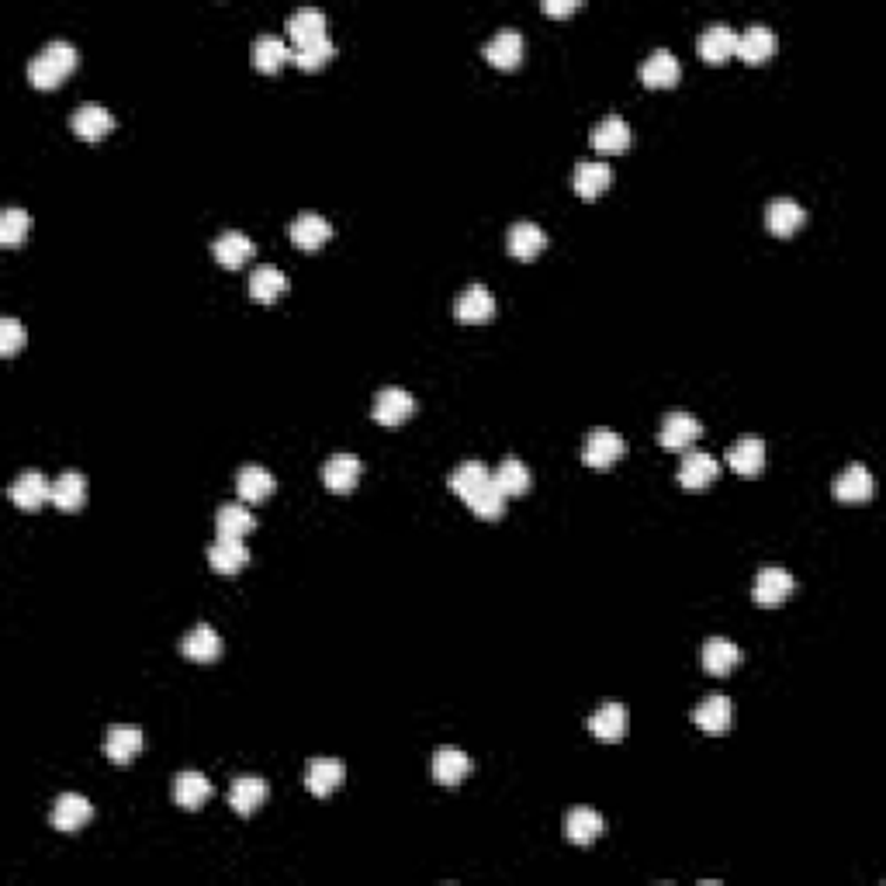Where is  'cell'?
<instances>
[{
  "label": "cell",
  "mask_w": 886,
  "mask_h": 886,
  "mask_svg": "<svg viewBox=\"0 0 886 886\" xmlns=\"http://www.w3.org/2000/svg\"><path fill=\"white\" fill-rule=\"evenodd\" d=\"M73 66H77V49H73V42H66V39L45 42L39 49V56L28 63V84L39 87V90H52L70 77Z\"/></svg>",
  "instance_id": "1"
},
{
  "label": "cell",
  "mask_w": 886,
  "mask_h": 886,
  "mask_svg": "<svg viewBox=\"0 0 886 886\" xmlns=\"http://www.w3.org/2000/svg\"><path fill=\"white\" fill-rule=\"evenodd\" d=\"M623 450H627V443H623L617 430H610V426H596V430L585 437L582 457L589 468H613V464L623 457Z\"/></svg>",
  "instance_id": "2"
},
{
  "label": "cell",
  "mask_w": 886,
  "mask_h": 886,
  "mask_svg": "<svg viewBox=\"0 0 886 886\" xmlns=\"http://www.w3.org/2000/svg\"><path fill=\"white\" fill-rule=\"evenodd\" d=\"M90 817H94V807H90V800L80 797V793H63V797H56V803H52L49 810V824L56 831H63V835L80 831L84 824H90Z\"/></svg>",
  "instance_id": "3"
},
{
  "label": "cell",
  "mask_w": 886,
  "mask_h": 886,
  "mask_svg": "<svg viewBox=\"0 0 886 886\" xmlns=\"http://www.w3.org/2000/svg\"><path fill=\"white\" fill-rule=\"evenodd\" d=\"M700 437H703V423L693 412H668L662 433H658V443H662L665 450H689Z\"/></svg>",
  "instance_id": "4"
},
{
  "label": "cell",
  "mask_w": 886,
  "mask_h": 886,
  "mask_svg": "<svg viewBox=\"0 0 886 886\" xmlns=\"http://www.w3.org/2000/svg\"><path fill=\"white\" fill-rule=\"evenodd\" d=\"M717 457L707 454V450H686V457H682L679 464V485L689 488V492H703L707 485L717 482Z\"/></svg>",
  "instance_id": "5"
},
{
  "label": "cell",
  "mask_w": 886,
  "mask_h": 886,
  "mask_svg": "<svg viewBox=\"0 0 886 886\" xmlns=\"http://www.w3.org/2000/svg\"><path fill=\"white\" fill-rule=\"evenodd\" d=\"M360 471H364V464H360L357 454H333L326 464H322V482H326L329 492L347 495L357 488Z\"/></svg>",
  "instance_id": "6"
},
{
  "label": "cell",
  "mask_w": 886,
  "mask_h": 886,
  "mask_svg": "<svg viewBox=\"0 0 886 886\" xmlns=\"http://www.w3.org/2000/svg\"><path fill=\"white\" fill-rule=\"evenodd\" d=\"M793 585H797V582H793V575L786 572V568L769 565V568H762V572L755 575L752 596H755V603H762V606H779L783 599L793 596Z\"/></svg>",
  "instance_id": "7"
},
{
  "label": "cell",
  "mask_w": 886,
  "mask_h": 886,
  "mask_svg": "<svg viewBox=\"0 0 886 886\" xmlns=\"http://www.w3.org/2000/svg\"><path fill=\"white\" fill-rule=\"evenodd\" d=\"M696 49H700V56L707 59V63H724V59H731L734 49H738V32H734L731 25H724V21H713V25H707L700 32Z\"/></svg>",
  "instance_id": "8"
},
{
  "label": "cell",
  "mask_w": 886,
  "mask_h": 886,
  "mask_svg": "<svg viewBox=\"0 0 886 886\" xmlns=\"http://www.w3.org/2000/svg\"><path fill=\"white\" fill-rule=\"evenodd\" d=\"M70 129L77 132L80 139L97 142V139H104V135L115 129V115H111V111L104 108V104H94V101H90V104H80V108L70 115Z\"/></svg>",
  "instance_id": "9"
},
{
  "label": "cell",
  "mask_w": 886,
  "mask_h": 886,
  "mask_svg": "<svg viewBox=\"0 0 886 886\" xmlns=\"http://www.w3.org/2000/svg\"><path fill=\"white\" fill-rule=\"evenodd\" d=\"M416 412V399H412L405 388H381L378 395H374V419H378L381 426H399L405 423V419Z\"/></svg>",
  "instance_id": "10"
},
{
  "label": "cell",
  "mask_w": 886,
  "mask_h": 886,
  "mask_svg": "<svg viewBox=\"0 0 886 886\" xmlns=\"http://www.w3.org/2000/svg\"><path fill=\"white\" fill-rule=\"evenodd\" d=\"M454 315L461 322H468V326H478V322H488L495 315V298L492 291L485 288V284H471V288H464L461 295H457L454 302Z\"/></svg>",
  "instance_id": "11"
},
{
  "label": "cell",
  "mask_w": 886,
  "mask_h": 886,
  "mask_svg": "<svg viewBox=\"0 0 886 886\" xmlns=\"http://www.w3.org/2000/svg\"><path fill=\"white\" fill-rule=\"evenodd\" d=\"M267 793H270L267 779L236 776V779H232V786H229V807L236 810L239 817H250V814H257V810H260V803L267 800Z\"/></svg>",
  "instance_id": "12"
},
{
  "label": "cell",
  "mask_w": 886,
  "mask_h": 886,
  "mask_svg": "<svg viewBox=\"0 0 886 886\" xmlns=\"http://www.w3.org/2000/svg\"><path fill=\"white\" fill-rule=\"evenodd\" d=\"M7 495H11V502L18 509H28V513H35L42 502L52 499V485L45 482L42 471H25V475L14 478V485L7 488Z\"/></svg>",
  "instance_id": "13"
},
{
  "label": "cell",
  "mask_w": 886,
  "mask_h": 886,
  "mask_svg": "<svg viewBox=\"0 0 886 886\" xmlns=\"http://www.w3.org/2000/svg\"><path fill=\"white\" fill-rule=\"evenodd\" d=\"M776 52V32H772L769 25H762V21H755V25H748L745 32L738 35V49H734V56H741L745 63H765V59Z\"/></svg>",
  "instance_id": "14"
},
{
  "label": "cell",
  "mask_w": 886,
  "mask_h": 886,
  "mask_svg": "<svg viewBox=\"0 0 886 886\" xmlns=\"http://www.w3.org/2000/svg\"><path fill=\"white\" fill-rule=\"evenodd\" d=\"M180 651H184L191 662H215L222 655V637L212 623H194L191 630L180 641Z\"/></svg>",
  "instance_id": "15"
},
{
  "label": "cell",
  "mask_w": 886,
  "mask_h": 886,
  "mask_svg": "<svg viewBox=\"0 0 886 886\" xmlns=\"http://www.w3.org/2000/svg\"><path fill=\"white\" fill-rule=\"evenodd\" d=\"M547 246V232L540 229L537 222H513L506 236V250L513 253L516 260H537L540 250Z\"/></svg>",
  "instance_id": "16"
},
{
  "label": "cell",
  "mask_w": 886,
  "mask_h": 886,
  "mask_svg": "<svg viewBox=\"0 0 886 886\" xmlns=\"http://www.w3.org/2000/svg\"><path fill=\"white\" fill-rule=\"evenodd\" d=\"M682 77V66L672 49H655L641 66V84L644 87H675Z\"/></svg>",
  "instance_id": "17"
},
{
  "label": "cell",
  "mask_w": 886,
  "mask_h": 886,
  "mask_svg": "<svg viewBox=\"0 0 886 886\" xmlns=\"http://www.w3.org/2000/svg\"><path fill=\"white\" fill-rule=\"evenodd\" d=\"M835 495L845 506H859V502L873 499V475H869L866 464H848L835 482Z\"/></svg>",
  "instance_id": "18"
},
{
  "label": "cell",
  "mask_w": 886,
  "mask_h": 886,
  "mask_svg": "<svg viewBox=\"0 0 886 886\" xmlns=\"http://www.w3.org/2000/svg\"><path fill=\"white\" fill-rule=\"evenodd\" d=\"M343 779H347V769H343L340 758H312L309 769H305V786L315 797H329L333 790H340Z\"/></svg>",
  "instance_id": "19"
},
{
  "label": "cell",
  "mask_w": 886,
  "mask_h": 886,
  "mask_svg": "<svg viewBox=\"0 0 886 886\" xmlns=\"http://www.w3.org/2000/svg\"><path fill=\"white\" fill-rule=\"evenodd\" d=\"M693 720H696V727H700L703 734H724V731H731L734 703L727 700V696L713 693L693 710Z\"/></svg>",
  "instance_id": "20"
},
{
  "label": "cell",
  "mask_w": 886,
  "mask_h": 886,
  "mask_svg": "<svg viewBox=\"0 0 886 886\" xmlns=\"http://www.w3.org/2000/svg\"><path fill=\"white\" fill-rule=\"evenodd\" d=\"M485 59L499 70H513L523 59V35L516 28H502L485 42Z\"/></svg>",
  "instance_id": "21"
},
{
  "label": "cell",
  "mask_w": 886,
  "mask_h": 886,
  "mask_svg": "<svg viewBox=\"0 0 886 886\" xmlns=\"http://www.w3.org/2000/svg\"><path fill=\"white\" fill-rule=\"evenodd\" d=\"M288 232H291V239H295L298 250L315 253L329 236H333V225L322 219L319 212H302V215H295V222H291Z\"/></svg>",
  "instance_id": "22"
},
{
  "label": "cell",
  "mask_w": 886,
  "mask_h": 886,
  "mask_svg": "<svg viewBox=\"0 0 886 886\" xmlns=\"http://www.w3.org/2000/svg\"><path fill=\"white\" fill-rule=\"evenodd\" d=\"M212 253H215V260H219L222 267L239 270V267L246 264V260L253 257V253H257V246H253V239L246 236V232L229 229V232H222V236L212 243Z\"/></svg>",
  "instance_id": "23"
},
{
  "label": "cell",
  "mask_w": 886,
  "mask_h": 886,
  "mask_svg": "<svg viewBox=\"0 0 886 886\" xmlns=\"http://www.w3.org/2000/svg\"><path fill=\"white\" fill-rule=\"evenodd\" d=\"M803 222H807V212L793 198H776L765 208V225H769L772 236H793Z\"/></svg>",
  "instance_id": "24"
},
{
  "label": "cell",
  "mask_w": 886,
  "mask_h": 886,
  "mask_svg": "<svg viewBox=\"0 0 886 886\" xmlns=\"http://www.w3.org/2000/svg\"><path fill=\"white\" fill-rule=\"evenodd\" d=\"M727 464H731L738 475L745 478H755L762 475L765 468V443L758 437H741L731 443V450H727Z\"/></svg>",
  "instance_id": "25"
},
{
  "label": "cell",
  "mask_w": 886,
  "mask_h": 886,
  "mask_svg": "<svg viewBox=\"0 0 886 886\" xmlns=\"http://www.w3.org/2000/svg\"><path fill=\"white\" fill-rule=\"evenodd\" d=\"M589 731L596 734L606 745H617V741L627 734V707L623 703H603L596 713L589 717Z\"/></svg>",
  "instance_id": "26"
},
{
  "label": "cell",
  "mask_w": 886,
  "mask_h": 886,
  "mask_svg": "<svg viewBox=\"0 0 886 886\" xmlns=\"http://www.w3.org/2000/svg\"><path fill=\"white\" fill-rule=\"evenodd\" d=\"M246 561H250V551L239 537H219L208 547V565L219 575H236L239 568H246Z\"/></svg>",
  "instance_id": "27"
},
{
  "label": "cell",
  "mask_w": 886,
  "mask_h": 886,
  "mask_svg": "<svg viewBox=\"0 0 886 886\" xmlns=\"http://www.w3.org/2000/svg\"><path fill=\"white\" fill-rule=\"evenodd\" d=\"M142 752V731L132 724H115L104 738V755L115 765H129Z\"/></svg>",
  "instance_id": "28"
},
{
  "label": "cell",
  "mask_w": 886,
  "mask_h": 886,
  "mask_svg": "<svg viewBox=\"0 0 886 886\" xmlns=\"http://www.w3.org/2000/svg\"><path fill=\"white\" fill-rule=\"evenodd\" d=\"M49 502H56L63 513H77V509H84V502H87L84 471H63V475L52 482V499Z\"/></svg>",
  "instance_id": "29"
},
{
  "label": "cell",
  "mask_w": 886,
  "mask_h": 886,
  "mask_svg": "<svg viewBox=\"0 0 886 886\" xmlns=\"http://www.w3.org/2000/svg\"><path fill=\"white\" fill-rule=\"evenodd\" d=\"M572 184H575V194H578V198L592 201V198H599V194H603L606 187L613 184V167H606V163L582 160V163H578V167H575Z\"/></svg>",
  "instance_id": "30"
},
{
  "label": "cell",
  "mask_w": 886,
  "mask_h": 886,
  "mask_svg": "<svg viewBox=\"0 0 886 886\" xmlns=\"http://www.w3.org/2000/svg\"><path fill=\"white\" fill-rule=\"evenodd\" d=\"M471 772V758L468 752H461V748H437V755H433V779H437L440 786H457L464 783V776Z\"/></svg>",
  "instance_id": "31"
},
{
  "label": "cell",
  "mask_w": 886,
  "mask_h": 886,
  "mask_svg": "<svg viewBox=\"0 0 886 886\" xmlns=\"http://www.w3.org/2000/svg\"><path fill=\"white\" fill-rule=\"evenodd\" d=\"M589 142L596 153H623V149L630 146V125L623 122L620 115H606L603 122L592 129Z\"/></svg>",
  "instance_id": "32"
},
{
  "label": "cell",
  "mask_w": 886,
  "mask_h": 886,
  "mask_svg": "<svg viewBox=\"0 0 886 886\" xmlns=\"http://www.w3.org/2000/svg\"><path fill=\"white\" fill-rule=\"evenodd\" d=\"M284 28H288V35L295 45L326 39V14H322L319 7H298V11H291V18Z\"/></svg>",
  "instance_id": "33"
},
{
  "label": "cell",
  "mask_w": 886,
  "mask_h": 886,
  "mask_svg": "<svg viewBox=\"0 0 886 886\" xmlns=\"http://www.w3.org/2000/svg\"><path fill=\"white\" fill-rule=\"evenodd\" d=\"M212 793H215L212 783H208V776H201V772H180L174 779V800L177 807L184 810H201Z\"/></svg>",
  "instance_id": "34"
},
{
  "label": "cell",
  "mask_w": 886,
  "mask_h": 886,
  "mask_svg": "<svg viewBox=\"0 0 886 886\" xmlns=\"http://www.w3.org/2000/svg\"><path fill=\"white\" fill-rule=\"evenodd\" d=\"M246 291H250V298H257V302H277V298L288 291V277L274 264H260L250 274V281H246Z\"/></svg>",
  "instance_id": "35"
},
{
  "label": "cell",
  "mask_w": 886,
  "mask_h": 886,
  "mask_svg": "<svg viewBox=\"0 0 886 886\" xmlns=\"http://www.w3.org/2000/svg\"><path fill=\"white\" fill-rule=\"evenodd\" d=\"M274 488H277L274 475H270L267 468H260V464H246V468H239L236 492H239V499H243V502H250V506H253V502H264Z\"/></svg>",
  "instance_id": "36"
},
{
  "label": "cell",
  "mask_w": 886,
  "mask_h": 886,
  "mask_svg": "<svg viewBox=\"0 0 886 886\" xmlns=\"http://www.w3.org/2000/svg\"><path fill=\"white\" fill-rule=\"evenodd\" d=\"M215 530H219V537L243 540L257 530V516H253L250 506H243V502H229V506H222L219 513H215Z\"/></svg>",
  "instance_id": "37"
},
{
  "label": "cell",
  "mask_w": 886,
  "mask_h": 886,
  "mask_svg": "<svg viewBox=\"0 0 886 886\" xmlns=\"http://www.w3.org/2000/svg\"><path fill=\"white\" fill-rule=\"evenodd\" d=\"M492 482L499 485V492L509 499V495H527L533 485V475L520 457H506V461L492 471Z\"/></svg>",
  "instance_id": "38"
},
{
  "label": "cell",
  "mask_w": 886,
  "mask_h": 886,
  "mask_svg": "<svg viewBox=\"0 0 886 886\" xmlns=\"http://www.w3.org/2000/svg\"><path fill=\"white\" fill-rule=\"evenodd\" d=\"M603 835V817L589 807H575L572 814L565 817V838L572 845H592Z\"/></svg>",
  "instance_id": "39"
},
{
  "label": "cell",
  "mask_w": 886,
  "mask_h": 886,
  "mask_svg": "<svg viewBox=\"0 0 886 886\" xmlns=\"http://www.w3.org/2000/svg\"><path fill=\"white\" fill-rule=\"evenodd\" d=\"M738 662H741V648L734 641H727V637H710V641L703 644V668H707L710 675L734 672Z\"/></svg>",
  "instance_id": "40"
},
{
  "label": "cell",
  "mask_w": 886,
  "mask_h": 886,
  "mask_svg": "<svg viewBox=\"0 0 886 886\" xmlns=\"http://www.w3.org/2000/svg\"><path fill=\"white\" fill-rule=\"evenodd\" d=\"M288 59H291V49L281 35H260L257 45H253V63L264 73H277Z\"/></svg>",
  "instance_id": "41"
},
{
  "label": "cell",
  "mask_w": 886,
  "mask_h": 886,
  "mask_svg": "<svg viewBox=\"0 0 886 886\" xmlns=\"http://www.w3.org/2000/svg\"><path fill=\"white\" fill-rule=\"evenodd\" d=\"M464 502H468L471 513L482 516V520H499V516L506 513V495L499 492V485H495L492 478H488L482 488H475Z\"/></svg>",
  "instance_id": "42"
},
{
  "label": "cell",
  "mask_w": 886,
  "mask_h": 886,
  "mask_svg": "<svg viewBox=\"0 0 886 886\" xmlns=\"http://www.w3.org/2000/svg\"><path fill=\"white\" fill-rule=\"evenodd\" d=\"M488 478H492V471H488L482 461H464V464H457V468L450 471V482L447 485L454 488L461 499H468V495L475 492V488H482Z\"/></svg>",
  "instance_id": "43"
},
{
  "label": "cell",
  "mask_w": 886,
  "mask_h": 886,
  "mask_svg": "<svg viewBox=\"0 0 886 886\" xmlns=\"http://www.w3.org/2000/svg\"><path fill=\"white\" fill-rule=\"evenodd\" d=\"M32 232V215L25 208H4L0 212V243L4 246H18L21 239H28Z\"/></svg>",
  "instance_id": "44"
},
{
  "label": "cell",
  "mask_w": 886,
  "mask_h": 886,
  "mask_svg": "<svg viewBox=\"0 0 886 886\" xmlns=\"http://www.w3.org/2000/svg\"><path fill=\"white\" fill-rule=\"evenodd\" d=\"M336 56V42L329 39H315V42H305V45H295V52H291V59H295L302 70H319L322 63H329V59Z\"/></svg>",
  "instance_id": "45"
},
{
  "label": "cell",
  "mask_w": 886,
  "mask_h": 886,
  "mask_svg": "<svg viewBox=\"0 0 886 886\" xmlns=\"http://www.w3.org/2000/svg\"><path fill=\"white\" fill-rule=\"evenodd\" d=\"M25 340H28L25 326H21L14 315H4V319H0V354H4V357L18 354V350L25 347Z\"/></svg>",
  "instance_id": "46"
},
{
  "label": "cell",
  "mask_w": 886,
  "mask_h": 886,
  "mask_svg": "<svg viewBox=\"0 0 886 886\" xmlns=\"http://www.w3.org/2000/svg\"><path fill=\"white\" fill-rule=\"evenodd\" d=\"M544 11L554 14V18H561V14L578 11V0H544Z\"/></svg>",
  "instance_id": "47"
}]
</instances>
